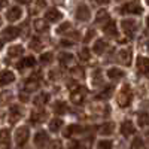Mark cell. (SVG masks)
<instances>
[{
    "instance_id": "cell-40",
    "label": "cell",
    "mask_w": 149,
    "mask_h": 149,
    "mask_svg": "<svg viewBox=\"0 0 149 149\" xmlns=\"http://www.w3.org/2000/svg\"><path fill=\"white\" fill-rule=\"evenodd\" d=\"M69 29H70V22H63V24H61V26L57 29V33L61 34L63 31H66V30H69Z\"/></svg>"
},
{
    "instance_id": "cell-44",
    "label": "cell",
    "mask_w": 149,
    "mask_h": 149,
    "mask_svg": "<svg viewBox=\"0 0 149 149\" xmlns=\"http://www.w3.org/2000/svg\"><path fill=\"white\" fill-rule=\"evenodd\" d=\"M19 100H21V102H27V100H29V97L24 94V93H21V94H19Z\"/></svg>"
},
{
    "instance_id": "cell-38",
    "label": "cell",
    "mask_w": 149,
    "mask_h": 149,
    "mask_svg": "<svg viewBox=\"0 0 149 149\" xmlns=\"http://www.w3.org/2000/svg\"><path fill=\"white\" fill-rule=\"evenodd\" d=\"M79 57H81V60H84V61H88L90 60V51L86 48H82L81 51H79Z\"/></svg>"
},
{
    "instance_id": "cell-32",
    "label": "cell",
    "mask_w": 149,
    "mask_h": 149,
    "mask_svg": "<svg viewBox=\"0 0 149 149\" xmlns=\"http://www.w3.org/2000/svg\"><path fill=\"white\" fill-rule=\"evenodd\" d=\"M95 21L98 22V24H103V22H109L110 19H109V14H107V12L106 10H100V12H98V14H97V17H95Z\"/></svg>"
},
{
    "instance_id": "cell-36",
    "label": "cell",
    "mask_w": 149,
    "mask_h": 149,
    "mask_svg": "<svg viewBox=\"0 0 149 149\" xmlns=\"http://www.w3.org/2000/svg\"><path fill=\"white\" fill-rule=\"evenodd\" d=\"M113 145H112L110 140H100L97 143V149H112Z\"/></svg>"
},
{
    "instance_id": "cell-17",
    "label": "cell",
    "mask_w": 149,
    "mask_h": 149,
    "mask_svg": "<svg viewBox=\"0 0 149 149\" xmlns=\"http://www.w3.org/2000/svg\"><path fill=\"white\" fill-rule=\"evenodd\" d=\"M21 115H22V109H21L19 106H17V104L10 106V109H9V116H10V122H15V121H18V119L21 118Z\"/></svg>"
},
{
    "instance_id": "cell-5",
    "label": "cell",
    "mask_w": 149,
    "mask_h": 149,
    "mask_svg": "<svg viewBox=\"0 0 149 149\" xmlns=\"http://www.w3.org/2000/svg\"><path fill=\"white\" fill-rule=\"evenodd\" d=\"M86 94H88L86 88H84V86H78V88L70 94V100H72V103H74V104H81L85 98H86Z\"/></svg>"
},
{
    "instance_id": "cell-28",
    "label": "cell",
    "mask_w": 149,
    "mask_h": 149,
    "mask_svg": "<svg viewBox=\"0 0 149 149\" xmlns=\"http://www.w3.org/2000/svg\"><path fill=\"white\" fill-rule=\"evenodd\" d=\"M137 124L140 127H148L149 125V113H146V112L139 113L137 115Z\"/></svg>"
},
{
    "instance_id": "cell-13",
    "label": "cell",
    "mask_w": 149,
    "mask_h": 149,
    "mask_svg": "<svg viewBox=\"0 0 149 149\" xmlns=\"http://www.w3.org/2000/svg\"><path fill=\"white\" fill-rule=\"evenodd\" d=\"M19 34V29L18 27H6L3 30V40H12L18 37Z\"/></svg>"
},
{
    "instance_id": "cell-6",
    "label": "cell",
    "mask_w": 149,
    "mask_h": 149,
    "mask_svg": "<svg viewBox=\"0 0 149 149\" xmlns=\"http://www.w3.org/2000/svg\"><path fill=\"white\" fill-rule=\"evenodd\" d=\"M48 142H49V137H48L46 131H37L34 134V146L37 149H45Z\"/></svg>"
},
{
    "instance_id": "cell-2",
    "label": "cell",
    "mask_w": 149,
    "mask_h": 149,
    "mask_svg": "<svg viewBox=\"0 0 149 149\" xmlns=\"http://www.w3.org/2000/svg\"><path fill=\"white\" fill-rule=\"evenodd\" d=\"M142 5L139 2H128V3H124L121 6V14H134V15H140L142 14Z\"/></svg>"
},
{
    "instance_id": "cell-43",
    "label": "cell",
    "mask_w": 149,
    "mask_h": 149,
    "mask_svg": "<svg viewBox=\"0 0 149 149\" xmlns=\"http://www.w3.org/2000/svg\"><path fill=\"white\" fill-rule=\"evenodd\" d=\"M73 74H74V76H84V72L76 67V69H73Z\"/></svg>"
},
{
    "instance_id": "cell-19",
    "label": "cell",
    "mask_w": 149,
    "mask_h": 149,
    "mask_svg": "<svg viewBox=\"0 0 149 149\" xmlns=\"http://www.w3.org/2000/svg\"><path fill=\"white\" fill-rule=\"evenodd\" d=\"M113 130H115V124L113 122H106V124H103V125L100 127L98 133L103 134V136H109V134L113 133Z\"/></svg>"
},
{
    "instance_id": "cell-24",
    "label": "cell",
    "mask_w": 149,
    "mask_h": 149,
    "mask_svg": "<svg viewBox=\"0 0 149 149\" xmlns=\"http://www.w3.org/2000/svg\"><path fill=\"white\" fill-rule=\"evenodd\" d=\"M48 102H49V94H46V93L37 94V95L34 97V104H36V106H43V104H46Z\"/></svg>"
},
{
    "instance_id": "cell-33",
    "label": "cell",
    "mask_w": 149,
    "mask_h": 149,
    "mask_svg": "<svg viewBox=\"0 0 149 149\" xmlns=\"http://www.w3.org/2000/svg\"><path fill=\"white\" fill-rule=\"evenodd\" d=\"M9 145H10V133L8 130H3L2 131V148L6 149Z\"/></svg>"
},
{
    "instance_id": "cell-26",
    "label": "cell",
    "mask_w": 149,
    "mask_h": 149,
    "mask_svg": "<svg viewBox=\"0 0 149 149\" xmlns=\"http://www.w3.org/2000/svg\"><path fill=\"white\" fill-rule=\"evenodd\" d=\"M118 55L121 58V63L130 64V61H131V51H130V49H122V51H119Z\"/></svg>"
},
{
    "instance_id": "cell-47",
    "label": "cell",
    "mask_w": 149,
    "mask_h": 149,
    "mask_svg": "<svg viewBox=\"0 0 149 149\" xmlns=\"http://www.w3.org/2000/svg\"><path fill=\"white\" fill-rule=\"evenodd\" d=\"M146 26H148V29H149V17L146 18Z\"/></svg>"
},
{
    "instance_id": "cell-15",
    "label": "cell",
    "mask_w": 149,
    "mask_h": 149,
    "mask_svg": "<svg viewBox=\"0 0 149 149\" xmlns=\"http://www.w3.org/2000/svg\"><path fill=\"white\" fill-rule=\"evenodd\" d=\"M124 76H125V73H124V70L121 69H116V67H112L107 70V78L112 79V81H118V79H122Z\"/></svg>"
},
{
    "instance_id": "cell-31",
    "label": "cell",
    "mask_w": 149,
    "mask_h": 149,
    "mask_svg": "<svg viewBox=\"0 0 149 149\" xmlns=\"http://www.w3.org/2000/svg\"><path fill=\"white\" fill-rule=\"evenodd\" d=\"M102 82H103V73H102L100 69H95L94 73H93V85L98 86Z\"/></svg>"
},
{
    "instance_id": "cell-50",
    "label": "cell",
    "mask_w": 149,
    "mask_h": 149,
    "mask_svg": "<svg viewBox=\"0 0 149 149\" xmlns=\"http://www.w3.org/2000/svg\"><path fill=\"white\" fill-rule=\"evenodd\" d=\"M148 134H149V133H148Z\"/></svg>"
},
{
    "instance_id": "cell-11",
    "label": "cell",
    "mask_w": 149,
    "mask_h": 149,
    "mask_svg": "<svg viewBox=\"0 0 149 149\" xmlns=\"http://www.w3.org/2000/svg\"><path fill=\"white\" fill-rule=\"evenodd\" d=\"M121 133L122 136H125V137H130L131 134L136 133V128H134V124L131 121H124L121 124Z\"/></svg>"
},
{
    "instance_id": "cell-48",
    "label": "cell",
    "mask_w": 149,
    "mask_h": 149,
    "mask_svg": "<svg viewBox=\"0 0 149 149\" xmlns=\"http://www.w3.org/2000/svg\"><path fill=\"white\" fill-rule=\"evenodd\" d=\"M146 49H148V51H149V40L146 42Z\"/></svg>"
},
{
    "instance_id": "cell-4",
    "label": "cell",
    "mask_w": 149,
    "mask_h": 149,
    "mask_svg": "<svg viewBox=\"0 0 149 149\" xmlns=\"http://www.w3.org/2000/svg\"><path fill=\"white\" fill-rule=\"evenodd\" d=\"M121 29L128 37H133L136 30H137V22L134 19H122L121 21Z\"/></svg>"
},
{
    "instance_id": "cell-1",
    "label": "cell",
    "mask_w": 149,
    "mask_h": 149,
    "mask_svg": "<svg viewBox=\"0 0 149 149\" xmlns=\"http://www.w3.org/2000/svg\"><path fill=\"white\" fill-rule=\"evenodd\" d=\"M133 98V93H131V88L128 85H124L122 88L119 90L118 93V97H116V103L121 106V107H127Z\"/></svg>"
},
{
    "instance_id": "cell-27",
    "label": "cell",
    "mask_w": 149,
    "mask_h": 149,
    "mask_svg": "<svg viewBox=\"0 0 149 149\" xmlns=\"http://www.w3.org/2000/svg\"><path fill=\"white\" fill-rule=\"evenodd\" d=\"M82 131V127L81 125H78V124H73V125H69L67 128H66V131L63 133L66 137H70V136H73L74 133H81Z\"/></svg>"
},
{
    "instance_id": "cell-42",
    "label": "cell",
    "mask_w": 149,
    "mask_h": 149,
    "mask_svg": "<svg viewBox=\"0 0 149 149\" xmlns=\"http://www.w3.org/2000/svg\"><path fill=\"white\" fill-rule=\"evenodd\" d=\"M81 146V143L78 140H70L69 142V149H78Z\"/></svg>"
},
{
    "instance_id": "cell-22",
    "label": "cell",
    "mask_w": 149,
    "mask_h": 149,
    "mask_svg": "<svg viewBox=\"0 0 149 149\" xmlns=\"http://www.w3.org/2000/svg\"><path fill=\"white\" fill-rule=\"evenodd\" d=\"M103 31L106 34L112 36V37H115L116 36V24H115V21H109L106 26L103 27Z\"/></svg>"
},
{
    "instance_id": "cell-46",
    "label": "cell",
    "mask_w": 149,
    "mask_h": 149,
    "mask_svg": "<svg viewBox=\"0 0 149 149\" xmlns=\"http://www.w3.org/2000/svg\"><path fill=\"white\" fill-rule=\"evenodd\" d=\"M61 45H64V46H69V45H72V42H69V40H61Z\"/></svg>"
},
{
    "instance_id": "cell-29",
    "label": "cell",
    "mask_w": 149,
    "mask_h": 149,
    "mask_svg": "<svg viewBox=\"0 0 149 149\" xmlns=\"http://www.w3.org/2000/svg\"><path fill=\"white\" fill-rule=\"evenodd\" d=\"M29 46H30V49H33V51H40L43 45H42V40L39 39V37H31Z\"/></svg>"
},
{
    "instance_id": "cell-49",
    "label": "cell",
    "mask_w": 149,
    "mask_h": 149,
    "mask_svg": "<svg viewBox=\"0 0 149 149\" xmlns=\"http://www.w3.org/2000/svg\"><path fill=\"white\" fill-rule=\"evenodd\" d=\"M146 149H149V143H148V145H146Z\"/></svg>"
},
{
    "instance_id": "cell-30",
    "label": "cell",
    "mask_w": 149,
    "mask_h": 149,
    "mask_svg": "<svg viewBox=\"0 0 149 149\" xmlns=\"http://www.w3.org/2000/svg\"><path fill=\"white\" fill-rule=\"evenodd\" d=\"M61 127H63V119L61 118H55L51 121V124H49V130H51L52 133H57Z\"/></svg>"
},
{
    "instance_id": "cell-9",
    "label": "cell",
    "mask_w": 149,
    "mask_h": 149,
    "mask_svg": "<svg viewBox=\"0 0 149 149\" xmlns=\"http://www.w3.org/2000/svg\"><path fill=\"white\" fill-rule=\"evenodd\" d=\"M46 118H48L46 110L45 109H37V110H33L31 112L30 121H31V124H40V122L46 121Z\"/></svg>"
},
{
    "instance_id": "cell-37",
    "label": "cell",
    "mask_w": 149,
    "mask_h": 149,
    "mask_svg": "<svg viewBox=\"0 0 149 149\" xmlns=\"http://www.w3.org/2000/svg\"><path fill=\"white\" fill-rule=\"evenodd\" d=\"M52 52H45V54H42L40 55V63H43V64H49L52 61Z\"/></svg>"
},
{
    "instance_id": "cell-16",
    "label": "cell",
    "mask_w": 149,
    "mask_h": 149,
    "mask_svg": "<svg viewBox=\"0 0 149 149\" xmlns=\"http://www.w3.org/2000/svg\"><path fill=\"white\" fill-rule=\"evenodd\" d=\"M137 67L142 73H145L146 76H149V58L146 57H139L137 58Z\"/></svg>"
},
{
    "instance_id": "cell-21",
    "label": "cell",
    "mask_w": 149,
    "mask_h": 149,
    "mask_svg": "<svg viewBox=\"0 0 149 149\" xmlns=\"http://www.w3.org/2000/svg\"><path fill=\"white\" fill-rule=\"evenodd\" d=\"M22 52H24V48L21 45H12L8 49V55L9 57H19V55H22Z\"/></svg>"
},
{
    "instance_id": "cell-18",
    "label": "cell",
    "mask_w": 149,
    "mask_h": 149,
    "mask_svg": "<svg viewBox=\"0 0 149 149\" xmlns=\"http://www.w3.org/2000/svg\"><path fill=\"white\" fill-rule=\"evenodd\" d=\"M2 85L5 86V85H8V84H12L15 81V74H14V72H10V70H3L2 72Z\"/></svg>"
},
{
    "instance_id": "cell-3",
    "label": "cell",
    "mask_w": 149,
    "mask_h": 149,
    "mask_svg": "<svg viewBox=\"0 0 149 149\" xmlns=\"http://www.w3.org/2000/svg\"><path fill=\"white\" fill-rule=\"evenodd\" d=\"M29 137H30V130H29V127H19V128L15 131V143H17L18 146H24V145L27 143Z\"/></svg>"
},
{
    "instance_id": "cell-20",
    "label": "cell",
    "mask_w": 149,
    "mask_h": 149,
    "mask_svg": "<svg viewBox=\"0 0 149 149\" xmlns=\"http://www.w3.org/2000/svg\"><path fill=\"white\" fill-rule=\"evenodd\" d=\"M60 63L63 64V66H70L73 64V61H74V57L69 52H63V54H60Z\"/></svg>"
},
{
    "instance_id": "cell-41",
    "label": "cell",
    "mask_w": 149,
    "mask_h": 149,
    "mask_svg": "<svg viewBox=\"0 0 149 149\" xmlns=\"http://www.w3.org/2000/svg\"><path fill=\"white\" fill-rule=\"evenodd\" d=\"M48 149H63V145H61V142H58V140H54L51 145H49Z\"/></svg>"
},
{
    "instance_id": "cell-35",
    "label": "cell",
    "mask_w": 149,
    "mask_h": 149,
    "mask_svg": "<svg viewBox=\"0 0 149 149\" xmlns=\"http://www.w3.org/2000/svg\"><path fill=\"white\" fill-rule=\"evenodd\" d=\"M112 93H113V86H112V85H107L106 88L97 95V98H109V97L112 95Z\"/></svg>"
},
{
    "instance_id": "cell-39",
    "label": "cell",
    "mask_w": 149,
    "mask_h": 149,
    "mask_svg": "<svg viewBox=\"0 0 149 149\" xmlns=\"http://www.w3.org/2000/svg\"><path fill=\"white\" fill-rule=\"evenodd\" d=\"M142 145H143L142 137H136V139L131 142V149H140V148H142Z\"/></svg>"
},
{
    "instance_id": "cell-7",
    "label": "cell",
    "mask_w": 149,
    "mask_h": 149,
    "mask_svg": "<svg viewBox=\"0 0 149 149\" xmlns=\"http://www.w3.org/2000/svg\"><path fill=\"white\" fill-rule=\"evenodd\" d=\"M39 85H40V73H36L24 84V88H26V91H29V93H33V91H36L37 88H39Z\"/></svg>"
},
{
    "instance_id": "cell-12",
    "label": "cell",
    "mask_w": 149,
    "mask_h": 149,
    "mask_svg": "<svg viewBox=\"0 0 149 149\" xmlns=\"http://www.w3.org/2000/svg\"><path fill=\"white\" fill-rule=\"evenodd\" d=\"M61 17H63V15H61V12L58 9H55V8L48 9L46 14H45V19L49 21V22H57L58 19H61Z\"/></svg>"
},
{
    "instance_id": "cell-34",
    "label": "cell",
    "mask_w": 149,
    "mask_h": 149,
    "mask_svg": "<svg viewBox=\"0 0 149 149\" xmlns=\"http://www.w3.org/2000/svg\"><path fill=\"white\" fill-rule=\"evenodd\" d=\"M33 27H34V30H36V31H39V33L46 31V29H48L46 22H45V21H42V19H36V21H34V24H33Z\"/></svg>"
},
{
    "instance_id": "cell-45",
    "label": "cell",
    "mask_w": 149,
    "mask_h": 149,
    "mask_svg": "<svg viewBox=\"0 0 149 149\" xmlns=\"http://www.w3.org/2000/svg\"><path fill=\"white\" fill-rule=\"evenodd\" d=\"M93 34H94V33H93V30H90V31H88V36H86V37H85V42H86V40H90Z\"/></svg>"
},
{
    "instance_id": "cell-8",
    "label": "cell",
    "mask_w": 149,
    "mask_h": 149,
    "mask_svg": "<svg viewBox=\"0 0 149 149\" xmlns=\"http://www.w3.org/2000/svg\"><path fill=\"white\" fill-rule=\"evenodd\" d=\"M90 18H91V10H90V8L86 6L85 3L79 5V6L76 8V19H79V21H88Z\"/></svg>"
},
{
    "instance_id": "cell-23",
    "label": "cell",
    "mask_w": 149,
    "mask_h": 149,
    "mask_svg": "<svg viewBox=\"0 0 149 149\" xmlns=\"http://www.w3.org/2000/svg\"><path fill=\"white\" fill-rule=\"evenodd\" d=\"M106 48H107V43L103 40V39H98V40H95V43H94V52L95 54H103L104 51H106Z\"/></svg>"
},
{
    "instance_id": "cell-25",
    "label": "cell",
    "mask_w": 149,
    "mask_h": 149,
    "mask_svg": "<svg viewBox=\"0 0 149 149\" xmlns=\"http://www.w3.org/2000/svg\"><path fill=\"white\" fill-rule=\"evenodd\" d=\"M52 109H54V112H55L57 115H64L66 112H67V104L64 102H55Z\"/></svg>"
},
{
    "instance_id": "cell-14",
    "label": "cell",
    "mask_w": 149,
    "mask_h": 149,
    "mask_svg": "<svg viewBox=\"0 0 149 149\" xmlns=\"http://www.w3.org/2000/svg\"><path fill=\"white\" fill-rule=\"evenodd\" d=\"M34 64H36L34 57H24L21 61H18V63H17V69L24 70V69H27V67H33Z\"/></svg>"
},
{
    "instance_id": "cell-10",
    "label": "cell",
    "mask_w": 149,
    "mask_h": 149,
    "mask_svg": "<svg viewBox=\"0 0 149 149\" xmlns=\"http://www.w3.org/2000/svg\"><path fill=\"white\" fill-rule=\"evenodd\" d=\"M22 17V9L19 8V6H12V8H9L8 9V12H6V18H8V21H18L19 18Z\"/></svg>"
}]
</instances>
